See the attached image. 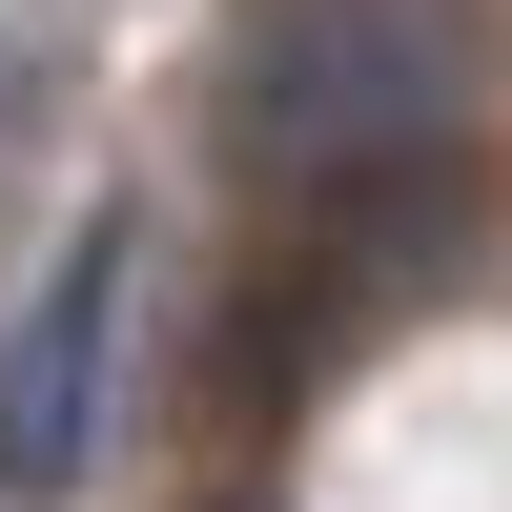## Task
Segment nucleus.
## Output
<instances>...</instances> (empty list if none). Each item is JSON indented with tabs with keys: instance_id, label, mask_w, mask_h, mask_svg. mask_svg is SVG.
<instances>
[{
	"instance_id": "obj_2",
	"label": "nucleus",
	"mask_w": 512,
	"mask_h": 512,
	"mask_svg": "<svg viewBox=\"0 0 512 512\" xmlns=\"http://www.w3.org/2000/svg\"><path fill=\"white\" fill-rule=\"evenodd\" d=\"M123 287H144V246H123V205L62 246V267L21 287V328H0V492H62L82 431H103V369H123Z\"/></svg>"
},
{
	"instance_id": "obj_1",
	"label": "nucleus",
	"mask_w": 512,
	"mask_h": 512,
	"mask_svg": "<svg viewBox=\"0 0 512 512\" xmlns=\"http://www.w3.org/2000/svg\"><path fill=\"white\" fill-rule=\"evenodd\" d=\"M472 103V0H267L226 62V144L267 185H369L431 164V123Z\"/></svg>"
}]
</instances>
